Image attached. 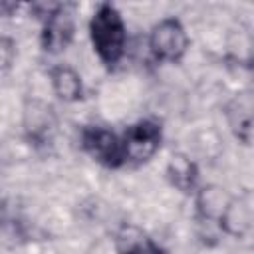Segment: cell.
Returning a JSON list of instances; mask_svg holds the SVG:
<instances>
[{"instance_id": "3", "label": "cell", "mask_w": 254, "mask_h": 254, "mask_svg": "<svg viewBox=\"0 0 254 254\" xmlns=\"http://www.w3.org/2000/svg\"><path fill=\"white\" fill-rule=\"evenodd\" d=\"M125 161L143 163L155 155L161 145V125L151 119H143L131 127L121 137Z\"/></svg>"}, {"instance_id": "8", "label": "cell", "mask_w": 254, "mask_h": 254, "mask_svg": "<svg viewBox=\"0 0 254 254\" xmlns=\"http://www.w3.org/2000/svg\"><path fill=\"white\" fill-rule=\"evenodd\" d=\"M169 175L173 179V183L181 189V190H189L192 189L194 185V179H196V171H194V165L183 157H173V163L169 167Z\"/></svg>"}, {"instance_id": "5", "label": "cell", "mask_w": 254, "mask_h": 254, "mask_svg": "<svg viewBox=\"0 0 254 254\" xmlns=\"http://www.w3.org/2000/svg\"><path fill=\"white\" fill-rule=\"evenodd\" d=\"M151 52L155 54L157 60H167V62H177L185 54L189 46V38L185 34V28L181 26L179 20L175 18H165L161 20L149 38Z\"/></svg>"}, {"instance_id": "2", "label": "cell", "mask_w": 254, "mask_h": 254, "mask_svg": "<svg viewBox=\"0 0 254 254\" xmlns=\"http://www.w3.org/2000/svg\"><path fill=\"white\" fill-rule=\"evenodd\" d=\"M46 12L44 16V32L42 46L46 52L58 54L67 48L73 36V12L69 4H40Z\"/></svg>"}, {"instance_id": "1", "label": "cell", "mask_w": 254, "mask_h": 254, "mask_svg": "<svg viewBox=\"0 0 254 254\" xmlns=\"http://www.w3.org/2000/svg\"><path fill=\"white\" fill-rule=\"evenodd\" d=\"M89 32L101 62L107 65L117 64L125 48V24L117 8L111 4H101L91 18Z\"/></svg>"}, {"instance_id": "4", "label": "cell", "mask_w": 254, "mask_h": 254, "mask_svg": "<svg viewBox=\"0 0 254 254\" xmlns=\"http://www.w3.org/2000/svg\"><path fill=\"white\" fill-rule=\"evenodd\" d=\"M81 143L83 149L101 165L105 167H119L125 163V153H123V143L121 139L105 129V127H85L81 133Z\"/></svg>"}, {"instance_id": "10", "label": "cell", "mask_w": 254, "mask_h": 254, "mask_svg": "<svg viewBox=\"0 0 254 254\" xmlns=\"http://www.w3.org/2000/svg\"><path fill=\"white\" fill-rule=\"evenodd\" d=\"M16 8H18L16 4H0V16H6V14H10Z\"/></svg>"}, {"instance_id": "7", "label": "cell", "mask_w": 254, "mask_h": 254, "mask_svg": "<svg viewBox=\"0 0 254 254\" xmlns=\"http://www.w3.org/2000/svg\"><path fill=\"white\" fill-rule=\"evenodd\" d=\"M52 83L56 93L65 99V101H73L81 97V81L79 75L71 69V67H56L52 69Z\"/></svg>"}, {"instance_id": "6", "label": "cell", "mask_w": 254, "mask_h": 254, "mask_svg": "<svg viewBox=\"0 0 254 254\" xmlns=\"http://www.w3.org/2000/svg\"><path fill=\"white\" fill-rule=\"evenodd\" d=\"M119 254H167L159 244L153 242L143 230L135 226H123L117 234Z\"/></svg>"}, {"instance_id": "9", "label": "cell", "mask_w": 254, "mask_h": 254, "mask_svg": "<svg viewBox=\"0 0 254 254\" xmlns=\"http://www.w3.org/2000/svg\"><path fill=\"white\" fill-rule=\"evenodd\" d=\"M12 56H14V46L10 40L6 38H0V65H8L12 62Z\"/></svg>"}]
</instances>
